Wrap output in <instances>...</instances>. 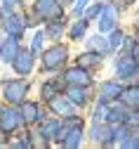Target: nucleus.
<instances>
[{
    "label": "nucleus",
    "mask_w": 139,
    "mask_h": 149,
    "mask_svg": "<svg viewBox=\"0 0 139 149\" xmlns=\"http://www.w3.org/2000/svg\"><path fill=\"white\" fill-rule=\"evenodd\" d=\"M12 64H14V71H17V73H28V71L33 69V57H31V52H19Z\"/></svg>",
    "instance_id": "obj_8"
},
{
    "label": "nucleus",
    "mask_w": 139,
    "mask_h": 149,
    "mask_svg": "<svg viewBox=\"0 0 139 149\" xmlns=\"http://www.w3.org/2000/svg\"><path fill=\"white\" fill-rule=\"evenodd\" d=\"M57 88H59V83H45L43 85V97H47V100L57 97Z\"/></svg>",
    "instance_id": "obj_21"
},
{
    "label": "nucleus",
    "mask_w": 139,
    "mask_h": 149,
    "mask_svg": "<svg viewBox=\"0 0 139 149\" xmlns=\"http://www.w3.org/2000/svg\"><path fill=\"white\" fill-rule=\"evenodd\" d=\"M5 29H7V33L10 36H21L24 33V29H26V24H24V19L21 17H17V14H10L7 19H5Z\"/></svg>",
    "instance_id": "obj_9"
},
{
    "label": "nucleus",
    "mask_w": 139,
    "mask_h": 149,
    "mask_svg": "<svg viewBox=\"0 0 139 149\" xmlns=\"http://www.w3.org/2000/svg\"><path fill=\"white\" fill-rule=\"evenodd\" d=\"M66 97H68L73 104H85V102H87V92H85L80 85H73V88L66 92Z\"/></svg>",
    "instance_id": "obj_14"
},
{
    "label": "nucleus",
    "mask_w": 139,
    "mask_h": 149,
    "mask_svg": "<svg viewBox=\"0 0 139 149\" xmlns=\"http://www.w3.org/2000/svg\"><path fill=\"white\" fill-rule=\"evenodd\" d=\"M123 102L127 107H139V88H127L123 90Z\"/></svg>",
    "instance_id": "obj_17"
},
{
    "label": "nucleus",
    "mask_w": 139,
    "mask_h": 149,
    "mask_svg": "<svg viewBox=\"0 0 139 149\" xmlns=\"http://www.w3.org/2000/svg\"><path fill=\"white\" fill-rule=\"evenodd\" d=\"M102 10H104V7H99V5H94V7H90V10H87V19H92V17H97V14L102 12Z\"/></svg>",
    "instance_id": "obj_26"
},
{
    "label": "nucleus",
    "mask_w": 139,
    "mask_h": 149,
    "mask_svg": "<svg viewBox=\"0 0 139 149\" xmlns=\"http://www.w3.org/2000/svg\"><path fill=\"white\" fill-rule=\"evenodd\" d=\"M43 40H45V36L38 31L35 33V38H33V52H40V47H43Z\"/></svg>",
    "instance_id": "obj_23"
},
{
    "label": "nucleus",
    "mask_w": 139,
    "mask_h": 149,
    "mask_svg": "<svg viewBox=\"0 0 139 149\" xmlns=\"http://www.w3.org/2000/svg\"><path fill=\"white\" fill-rule=\"evenodd\" d=\"M35 12H38V17H43V19H59V17H62V5H59L57 0H38Z\"/></svg>",
    "instance_id": "obj_1"
},
{
    "label": "nucleus",
    "mask_w": 139,
    "mask_h": 149,
    "mask_svg": "<svg viewBox=\"0 0 139 149\" xmlns=\"http://www.w3.org/2000/svg\"><path fill=\"white\" fill-rule=\"evenodd\" d=\"M59 133H62V125H59L57 121H47L40 128V135L43 137H59Z\"/></svg>",
    "instance_id": "obj_16"
},
{
    "label": "nucleus",
    "mask_w": 139,
    "mask_h": 149,
    "mask_svg": "<svg viewBox=\"0 0 139 149\" xmlns=\"http://www.w3.org/2000/svg\"><path fill=\"white\" fill-rule=\"evenodd\" d=\"M50 104H52V109L57 111V114H62V116H73V107H71L73 102H71V100H64V97L57 95V97L50 100Z\"/></svg>",
    "instance_id": "obj_11"
},
{
    "label": "nucleus",
    "mask_w": 139,
    "mask_h": 149,
    "mask_svg": "<svg viewBox=\"0 0 139 149\" xmlns=\"http://www.w3.org/2000/svg\"><path fill=\"white\" fill-rule=\"evenodd\" d=\"M64 57H66V50L62 47V45H54V47H50L45 54H43V66L45 69H59L64 64Z\"/></svg>",
    "instance_id": "obj_2"
},
{
    "label": "nucleus",
    "mask_w": 139,
    "mask_h": 149,
    "mask_svg": "<svg viewBox=\"0 0 139 149\" xmlns=\"http://www.w3.org/2000/svg\"><path fill=\"white\" fill-rule=\"evenodd\" d=\"M123 144H125V147H137L139 140H137V137H130V140H123Z\"/></svg>",
    "instance_id": "obj_27"
},
{
    "label": "nucleus",
    "mask_w": 139,
    "mask_h": 149,
    "mask_svg": "<svg viewBox=\"0 0 139 149\" xmlns=\"http://www.w3.org/2000/svg\"><path fill=\"white\" fill-rule=\"evenodd\" d=\"M125 123H130V125H134V123H137V125H139V111H132V114L125 118Z\"/></svg>",
    "instance_id": "obj_25"
},
{
    "label": "nucleus",
    "mask_w": 139,
    "mask_h": 149,
    "mask_svg": "<svg viewBox=\"0 0 139 149\" xmlns=\"http://www.w3.org/2000/svg\"><path fill=\"white\" fill-rule=\"evenodd\" d=\"M118 95H123V88L115 81H106V83L99 85V97H102V102H109V100H113Z\"/></svg>",
    "instance_id": "obj_5"
},
{
    "label": "nucleus",
    "mask_w": 139,
    "mask_h": 149,
    "mask_svg": "<svg viewBox=\"0 0 139 149\" xmlns=\"http://www.w3.org/2000/svg\"><path fill=\"white\" fill-rule=\"evenodd\" d=\"M123 45V33L120 31H115L113 33V38H111V47H120Z\"/></svg>",
    "instance_id": "obj_24"
},
{
    "label": "nucleus",
    "mask_w": 139,
    "mask_h": 149,
    "mask_svg": "<svg viewBox=\"0 0 139 149\" xmlns=\"http://www.w3.org/2000/svg\"><path fill=\"white\" fill-rule=\"evenodd\" d=\"M99 64V54L97 52H87V54H80L78 57V66H94Z\"/></svg>",
    "instance_id": "obj_18"
},
{
    "label": "nucleus",
    "mask_w": 139,
    "mask_h": 149,
    "mask_svg": "<svg viewBox=\"0 0 139 149\" xmlns=\"http://www.w3.org/2000/svg\"><path fill=\"white\" fill-rule=\"evenodd\" d=\"M21 116H24V121L26 123H33V121H38V104H33V102H26L24 107H21Z\"/></svg>",
    "instance_id": "obj_15"
},
{
    "label": "nucleus",
    "mask_w": 139,
    "mask_h": 149,
    "mask_svg": "<svg viewBox=\"0 0 139 149\" xmlns=\"http://www.w3.org/2000/svg\"><path fill=\"white\" fill-rule=\"evenodd\" d=\"M90 43H92V47H94V50H99V52H106V50H111V43H106V40L102 38V36H94V38H92Z\"/></svg>",
    "instance_id": "obj_19"
},
{
    "label": "nucleus",
    "mask_w": 139,
    "mask_h": 149,
    "mask_svg": "<svg viewBox=\"0 0 139 149\" xmlns=\"http://www.w3.org/2000/svg\"><path fill=\"white\" fill-rule=\"evenodd\" d=\"M17 125H19V114H17V111H12V109L3 111V118H0V128H3L5 133H12Z\"/></svg>",
    "instance_id": "obj_12"
},
{
    "label": "nucleus",
    "mask_w": 139,
    "mask_h": 149,
    "mask_svg": "<svg viewBox=\"0 0 139 149\" xmlns=\"http://www.w3.org/2000/svg\"><path fill=\"white\" fill-rule=\"evenodd\" d=\"M47 31H50V36H54V38H59V36H62V31H64V24H62V22H52Z\"/></svg>",
    "instance_id": "obj_22"
},
{
    "label": "nucleus",
    "mask_w": 139,
    "mask_h": 149,
    "mask_svg": "<svg viewBox=\"0 0 139 149\" xmlns=\"http://www.w3.org/2000/svg\"><path fill=\"white\" fill-rule=\"evenodd\" d=\"M75 3H78V5L73 7V12H80V10L85 7V3H87V0H75Z\"/></svg>",
    "instance_id": "obj_28"
},
{
    "label": "nucleus",
    "mask_w": 139,
    "mask_h": 149,
    "mask_svg": "<svg viewBox=\"0 0 139 149\" xmlns=\"http://www.w3.org/2000/svg\"><path fill=\"white\" fill-rule=\"evenodd\" d=\"M66 81L71 85H87L90 83V76H87L85 66H75V69H68L66 71Z\"/></svg>",
    "instance_id": "obj_7"
},
{
    "label": "nucleus",
    "mask_w": 139,
    "mask_h": 149,
    "mask_svg": "<svg viewBox=\"0 0 139 149\" xmlns=\"http://www.w3.org/2000/svg\"><path fill=\"white\" fill-rule=\"evenodd\" d=\"M12 5H14V0H3V10L5 7H12Z\"/></svg>",
    "instance_id": "obj_29"
},
{
    "label": "nucleus",
    "mask_w": 139,
    "mask_h": 149,
    "mask_svg": "<svg viewBox=\"0 0 139 149\" xmlns=\"http://www.w3.org/2000/svg\"><path fill=\"white\" fill-rule=\"evenodd\" d=\"M0 118H3V111H0Z\"/></svg>",
    "instance_id": "obj_31"
},
{
    "label": "nucleus",
    "mask_w": 139,
    "mask_h": 149,
    "mask_svg": "<svg viewBox=\"0 0 139 149\" xmlns=\"http://www.w3.org/2000/svg\"><path fill=\"white\" fill-rule=\"evenodd\" d=\"M85 29H87V22H78V24L71 29V38H73V40H80L83 33H85Z\"/></svg>",
    "instance_id": "obj_20"
},
{
    "label": "nucleus",
    "mask_w": 139,
    "mask_h": 149,
    "mask_svg": "<svg viewBox=\"0 0 139 149\" xmlns=\"http://www.w3.org/2000/svg\"><path fill=\"white\" fill-rule=\"evenodd\" d=\"M115 17H118V10L115 5H106L102 10V19H99V31H111L113 24H115Z\"/></svg>",
    "instance_id": "obj_6"
},
{
    "label": "nucleus",
    "mask_w": 139,
    "mask_h": 149,
    "mask_svg": "<svg viewBox=\"0 0 139 149\" xmlns=\"http://www.w3.org/2000/svg\"><path fill=\"white\" fill-rule=\"evenodd\" d=\"M26 83L24 81H7L5 83V97L12 102V104H19L24 100V95H26Z\"/></svg>",
    "instance_id": "obj_3"
},
{
    "label": "nucleus",
    "mask_w": 139,
    "mask_h": 149,
    "mask_svg": "<svg viewBox=\"0 0 139 149\" xmlns=\"http://www.w3.org/2000/svg\"><path fill=\"white\" fill-rule=\"evenodd\" d=\"M0 54H3L5 62H14V57L19 54V43H17V36H12L10 40L3 43V47H0Z\"/></svg>",
    "instance_id": "obj_10"
},
{
    "label": "nucleus",
    "mask_w": 139,
    "mask_h": 149,
    "mask_svg": "<svg viewBox=\"0 0 139 149\" xmlns=\"http://www.w3.org/2000/svg\"><path fill=\"white\" fill-rule=\"evenodd\" d=\"M80 137H83V128L78 125V128H73V130H64V133H59V140H64V144L66 147H78L80 144Z\"/></svg>",
    "instance_id": "obj_13"
},
{
    "label": "nucleus",
    "mask_w": 139,
    "mask_h": 149,
    "mask_svg": "<svg viewBox=\"0 0 139 149\" xmlns=\"http://www.w3.org/2000/svg\"><path fill=\"white\" fill-rule=\"evenodd\" d=\"M125 3H134V0H125Z\"/></svg>",
    "instance_id": "obj_30"
},
{
    "label": "nucleus",
    "mask_w": 139,
    "mask_h": 149,
    "mask_svg": "<svg viewBox=\"0 0 139 149\" xmlns=\"http://www.w3.org/2000/svg\"><path fill=\"white\" fill-rule=\"evenodd\" d=\"M115 73H118L120 78L134 76V73H137V59L130 57V54H127V57H120V59L115 62Z\"/></svg>",
    "instance_id": "obj_4"
}]
</instances>
